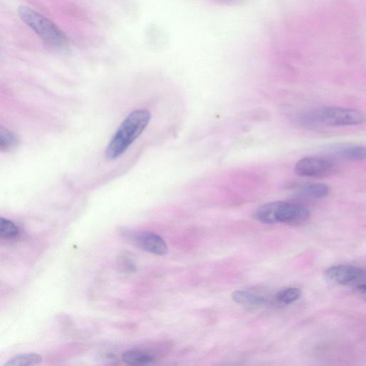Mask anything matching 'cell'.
I'll use <instances>...</instances> for the list:
<instances>
[{"instance_id":"6da1fadb","label":"cell","mask_w":366,"mask_h":366,"mask_svg":"<svg viewBox=\"0 0 366 366\" xmlns=\"http://www.w3.org/2000/svg\"><path fill=\"white\" fill-rule=\"evenodd\" d=\"M151 119L149 111L140 109L132 112L122 122L108 144L105 156L113 160L124 154L142 134Z\"/></svg>"},{"instance_id":"3957f363","label":"cell","mask_w":366,"mask_h":366,"mask_svg":"<svg viewBox=\"0 0 366 366\" xmlns=\"http://www.w3.org/2000/svg\"><path fill=\"white\" fill-rule=\"evenodd\" d=\"M298 119L302 124L306 125L345 127L362 124L365 121V116L353 109L322 107L307 112Z\"/></svg>"},{"instance_id":"4fadbf2b","label":"cell","mask_w":366,"mask_h":366,"mask_svg":"<svg viewBox=\"0 0 366 366\" xmlns=\"http://www.w3.org/2000/svg\"><path fill=\"white\" fill-rule=\"evenodd\" d=\"M19 143L15 134L8 129H0V149L2 152H9L14 149Z\"/></svg>"},{"instance_id":"9a60e30c","label":"cell","mask_w":366,"mask_h":366,"mask_svg":"<svg viewBox=\"0 0 366 366\" xmlns=\"http://www.w3.org/2000/svg\"><path fill=\"white\" fill-rule=\"evenodd\" d=\"M0 234L1 236L5 239H12L18 235L19 229L13 222L1 217Z\"/></svg>"},{"instance_id":"7c38bea8","label":"cell","mask_w":366,"mask_h":366,"mask_svg":"<svg viewBox=\"0 0 366 366\" xmlns=\"http://www.w3.org/2000/svg\"><path fill=\"white\" fill-rule=\"evenodd\" d=\"M232 298L236 302L243 305H259L265 302L263 297L243 290L234 291L232 294Z\"/></svg>"},{"instance_id":"7a4b0ae2","label":"cell","mask_w":366,"mask_h":366,"mask_svg":"<svg viewBox=\"0 0 366 366\" xmlns=\"http://www.w3.org/2000/svg\"><path fill=\"white\" fill-rule=\"evenodd\" d=\"M310 217V210L302 204L275 201L259 206L253 213V217L262 223H284L298 225L305 223Z\"/></svg>"},{"instance_id":"5bb4252c","label":"cell","mask_w":366,"mask_h":366,"mask_svg":"<svg viewBox=\"0 0 366 366\" xmlns=\"http://www.w3.org/2000/svg\"><path fill=\"white\" fill-rule=\"evenodd\" d=\"M302 291L297 287H290L280 291L276 295L277 300L282 304L292 303L300 298Z\"/></svg>"},{"instance_id":"52a82bcc","label":"cell","mask_w":366,"mask_h":366,"mask_svg":"<svg viewBox=\"0 0 366 366\" xmlns=\"http://www.w3.org/2000/svg\"><path fill=\"white\" fill-rule=\"evenodd\" d=\"M327 152L336 158L350 162L366 159V147L353 144H336L330 146Z\"/></svg>"},{"instance_id":"5b68a950","label":"cell","mask_w":366,"mask_h":366,"mask_svg":"<svg viewBox=\"0 0 366 366\" xmlns=\"http://www.w3.org/2000/svg\"><path fill=\"white\" fill-rule=\"evenodd\" d=\"M294 170L300 177L321 179L336 173L337 167L335 162L329 158L307 157L296 163Z\"/></svg>"},{"instance_id":"2e32d148","label":"cell","mask_w":366,"mask_h":366,"mask_svg":"<svg viewBox=\"0 0 366 366\" xmlns=\"http://www.w3.org/2000/svg\"><path fill=\"white\" fill-rule=\"evenodd\" d=\"M355 290L360 297L366 300V282L357 285Z\"/></svg>"},{"instance_id":"30bf717a","label":"cell","mask_w":366,"mask_h":366,"mask_svg":"<svg viewBox=\"0 0 366 366\" xmlns=\"http://www.w3.org/2000/svg\"><path fill=\"white\" fill-rule=\"evenodd\" d=\"M122 360L128 365H145L154 362V357L140 350L132 349L124 351L122 355Z\"/></svg>"},{"instance_id":"8fae6325","label":"cell","mask_w":366,"mask_h":366,"mask_svg":"<svg viewBox=\"0 0 366 366\" xmlns=\"http://www.w3.org/2000/svg\"><path fill=\"white\" fill-rule=\"evenodd\" d=\"M42 357L35 352L24 353L16 355L6 362L4 366H29L39 364Z\"/></svg>"},{"instance_id":"ba28073f","label":"cell","mask_w":366,"mask_h":366,"mask_svg":"<svg viewBox=\"0 0 366 366\" xmlns=\"http://www.w3.org/2000/svg\"><path fill=\"white\" fill-rule=\"evenodd\" d=\"M134 241L143 249L157 254L164 255L167 246L164 240L158 234L151 232H139L135 235Z\"/></svg>"},{"instance_id":"277c9868","label":"cell","mask_w":366,"mask_h":366,"mask_svg":"<svg viewBox=\"0 0 366 366\" xmlns=\"http://www.w3.org/2000/svg\"><path fill=\"white\" fill-rule=\"evenodd\" d=\"M18 13L21 20L49 45L61 48L66 44L65 34L46 17L25 6H20Z\"/></svg>"},{"instance_id":"9c48e42d","label":"cell","mask_w":366,"mask_h":366,"mask_svg":"<svg viewBox=\"0 0 366 366\" xmlns=\"http://www.w3.org/2000/svg\"><path fill=\"white\" fill-rule=\"evenodd\" d=\"M295 192L298 194L310 199H322L330 192V187L322 182H307L298 184L295 187Z\"/></svg>"},{"instance_id":"8992f818","label":"cell","mask_w":366,"mask_h":366,"mask_svg":"<svg viewBox=\"0 0 366 366\" xmlns=\"http://www.w3.org/2000/svg\"><path fill=\"white\" fill-rule=\"evenodd\" d=\"M325 276L330 282L343 286H357L366 281V271L348 264L334 265L327 268Z\"/></svg>"}]
</instances>
